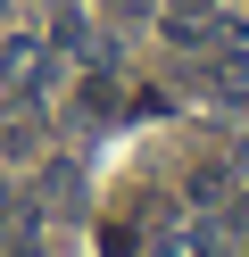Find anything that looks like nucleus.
Instances as JSON below:
<instances>
[{"label":"nucleus","mask_w":249,"mask_h":257,"mask_svg":"<svg viewBox=\"0 0 249 257\" xmlns=\"http://www.w3.org/2000/svg\"><path fill=\"white\" fill-rule=\"evenodd\" d=\"M149 257H232V249H224L216 232H166V240H158Z\"/></svg>","instance_id":"1"},{"label":"nucleus","mask_w":249,"mask_h":257,"mask_svg":"<svg viewBox=\"0 0 249 257\" xmlns=\"http://www.w3.org/2000/svg\"><path fill=\"white\" fill-rule=\"evenodd\" d=\"M33 75H42L33 42H0V83H33Z\"/></svg>","instance_id":"2"},{"label":"nucleus","mask_w":249,"mask_h":257,"mask_svg":"<svg viewBox=\"0 0 249 257\" xmlns=\"http://www.w3.org/2000/svg\"><path fill=\"white\" fill-rule=\"evenodd\" d=\"M100 249H108V257H141V232H125V224H108V232H100Z\"/></svg>","instance_id":"3"},{"label":"nucleus","mask_w":249,"mask_h":257,"mask_svg":"<svg viewBox=\"0 0 249 257\" xmlns=\"http://www.w3.org/2000/svg\"><path fill=\"white\" fill-rule=\"evenodd\" d=\"M183 191H191V199H224V174H216V166H199V174H191Z\"/></svg>","instance_id":"4"},{"label":"nucleus","mask_w":249,"mask_h":257,"mask_svg":"<svg viewBox=\"0 0 249 257\" xmlns=\"http://www.w3.org/2000/svg\"><path fill=\"white\" fill-rule=\"evenodd\" d=\"M9 224H17V191L0 183V232H9Z\"/></svg>","instance_id":"5"},{"label":"nucleus","mask_w":249,"mask_h":257,"mask_svg":"<svg viewBox=\"0 0 249 257\" xmlns=\"http://www.w3.org/2000/svg\"><path fill=\"white\" fill-rule=\"evenodd\" d=\"M208 9H216V0H175V17H208Z\"/></svg>","instance_id":"6"},{"label":"nucleus","mask_w":249,"mask_h":257,"mask_svg":"<svg viewBox=\"0 0 249 257\" xmlns=\"http://www.w3.org/2000/svg\"><path fill=\"white\" fill-rule=\"evenodd\" d=\"M9 257H50V249H42V240H17V249H9Z\"/></svg>","instance_id":"7"}]
</instances>
